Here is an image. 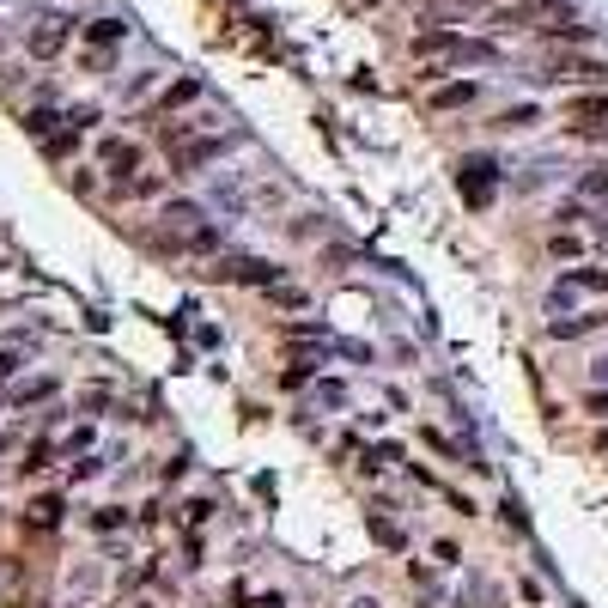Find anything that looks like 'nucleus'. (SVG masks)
<instances>
[{"label": "nucleus", "mask_w": 608, "mask_h": 608, "mask_svg": "<svg viewBox=\"0 0 608 608\" xmlns=\"http://www.w3.org/2000/svg\"><path fill=\"white\" fill-rule=\"evenodd\" d=\"M481 0H432V19H456V13H475Z\"/></svg>", "instance_id": "9b49d317"}, {"label": "nucleus", "mask_w": 608, "mask_h": 608, "mask_svg": "<svg viewBox=\"0 0 608 608\" xmlns=\"http://www.w3.org/2000/svg\"><path fill=\"white\" fill-rule=\"evenodd\" d=\"M103 171H110V177L141 171V146H134V141H110V146H103Z\"/></svg>", "instance_id": "39448f33"}, {"label": "nucleus", "mask_w": 608, "mask_h": 608, "mask_svg": "<svg viewBox=\"0 0 608 608\" xmlns=\"http://www.w3.org/2000/svg\"><path fill=\"white\" fill-rule=\"evenodd\" d=\"M578 292H608V268H572L566 280L554 286V299H547V304H554V310H566Z\"/></svg>", "instance_id": "f03ea898"}, {"label": "nucleus", "mask_w": 608, "mask_h": 608, "mask_svg": "<svg viewBox=\"0 0 608 608\" xmlns=\"http://www.w3.org/2000/svg\"><path fill=\"white\" fill-rule=\"evenodd\" d=\"M159 220L171 225V231H189V238H195L207 213H201V207H195V201H164V213H159Z\"/></svg>", "instance_id": "423d86ee"}, {"label": "nucleus", "mask_w": 608, "mask_h": 608, "mask_svg": "<svg viewBox=\"0 0 608 608\" xmlns=\"http://www.w3.org/2000/svg\"><path fill=\"white\" fill-rule=\"evenodd\" d=\"M122 37V19H98L92 25V43H116Z\"/></svg>", "instance_id": "ddd939ff"}, {"label": "nucleus", "mask_w": 608, "mask_h": 608, "mask_svg": "<svg viewBox=\"0 0 608 608\" xmlns=\"http://www.w3.org/2000/svg\"><path fill=\"white\" fill-rule=\"evenodd\" d=\"M475 98H481V85L456 80V85H438V92H432V110H468Z\"/></svg>", "instance_id": "0eeeda50"}, {"label": "nucleus", "mask_w": 608, "mask_h": 608, "mask_svg": "<svg viewBox=\"0 0 608 608\" xmlns=\"http://www.w3.org/2000/svg\"><path fill=\"white\" fill-rule=\"evenodd\" d=\"M542 19H572V6L566 0H517V6H505L499 13V25H542Z\"/></svg>", "instance_id": "7ed1b4c3"}, {"label": "nucleus", "mask_w": 608, "mask_h": 608, "mask_svg": "<svg viewBox=\"0 0 608 608\" xmlns=\"http://www.w3.org/2000/svg\"><path fill=\"white\" fill-rule=\"evenodd\" d=\"M61 43H67V25H61V19H43V31L31 37V49H37V55H55Z\"/></svg>", "instance_id": "1a4fd4ad"}, {"label": "nucleus", "mask_w": 608, "mask_h": 608, "mask_svg": "<svg viewBox=\"0 0 608 608\" xmlns=\"http://www.w3.org/2000/svg\"><path fill=\"white\" fill-rule=\"evenodd\" d=\"M578 195L603 201V195H608V164H596V171H584V177H578Z\"/></svg>", "instance_id": "9d476101"}, {"label": "nucleus", "mask_w": 608, "mask_h": 608, "mask_svg": "<svg viewBox=\"0 0 608 608\" xmlns=\"http://www.w3.org/2000/svg\"><path fill=\"white\" fill-rule=\"evenodd\" d=\"M529 122H535V110H529V103H517V110H505V116H499V128H529Z\"/></svg>", "instance_id": "f8f14e48"}, {"label": "nucleus", "mask_w": 608, "mask_h": 608, "mask_svg": "<svg viewBox=\"0 0 608 608\" xmlns=\"http://www.w3.org/2000/svg\"><path fill=\"white\" fill-rule=\"evenodd\" d=\"M542 80H566V85H596L608 80V61H590V55H554Z\"/></svg>", "instance_id": "f257e3e1"}, {"label": "nucleus", "mask_w": 608, "mask_h": 608, "mask_svg": "<svg viewBox=\"0 0 608 608\" xmlns=\"http://www.w3.org/2000/svg\"><path fill=\"white\" fill-rule=\"evenodd\" d=\"M456 182H463L468 207H486V201H493V164H486V159H468V164H463V177H456Z\"/></svg>", "instance_id": "20e7f679"}, {"label": "nucleus", "mask_w": 608, "mask_h": 608, "mask_svg": "<svg viewBox=\"0 0 608 608\" xmlns=\"http://www.w3.org/2000/svg\"><path fill=\"white\" fill-rule=\"evenodd\" d=\"M566 116L572 122H608V92H590V98H566Z\"/></svg>", "instance_id": "6e6552de"}, {"label": "nucleus", "mask_w": 608, "mask_h": 608, "mask_svg": "<svg viewBox=\"0 0 608 608\" xmlns=\"http://www.w3.org/2000/svg\"><path fill=\"white\" fill-rule=\"evenodd\" d=\"M590 378H596V384H608V353H603L596 365H590Z\"/></svg>", "instance_id": "4468645a"}, {"label": "nucleus", "mask_w": 608, "mask_h": 608, "mask_svg": "<svg viewBox=\"0 0 608 608\" xmlns=\"http://www.w3.org/2000/svg\"><path fill=\"white\" fill-rule=\"evenodd\" d=\"M590 414H608V396H590Z\"/></svg>", "instance_id": "2eb2a0df"}, {"label": "nucleus", "mask_w": 608, "mask_h": 608, "mask_svg": "<svg viewBox=\"0 0 608 608\" xmlns=\"http://www.w3.org/2000/svg\"><path fill=\"white\" fill-rule=\"evenodd\" d=\"M596 238H603V250H608V220H603V225H596Z\"/></svg>", "instance_id": "dca6fc26"}]
</instances>
